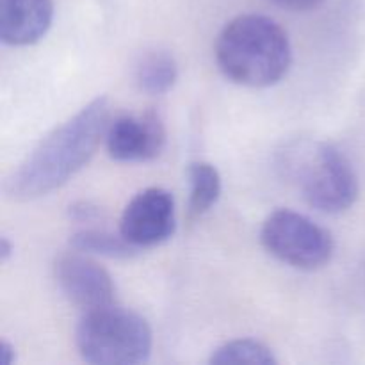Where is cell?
Here are the masks:
<instances>
[{
  "label": "cell",
  "mask_w": 365,
  "mask_h": 365,
  "mask_svg": "<svg viewBox=\"0 0 365 365\" xmlns=\"http://www.w3.org/2000/svg\"><path fill=\"white\" fill-rule=\"evenodd\" d=\"M109 127V102L98 96L53 128L6 182L7 196L32 200L66 184L95 155Z\"/></svg>",
  "instance_id": "obj_1"
},
{
  "label": "cell",
  "mask_w": 365,
  "mask_h": 365,
  "mask_svg": "<svg viewBox=\"0 0 365 365\" xmlns=\"http://www.w3.org/2000/svg\"><path fill=\"white\" fill-rule=\"evenodd\" d=\"M216 61L228 81L246 88H269L291 66V43L271 18L241 14L217 36Z\"/></svg>",
  "instance_id": "obj_2"
},
{
  "label": "cell",
  "mask_w": 365,
  "mask_h": 365,
  "mask_svg": "<svg viewBox=\"0 0 365 365\" xmlns=\"http://www.w3.org/2000/svg\"><path fill=\"white\" fill-rule=\"evenodd\" d=\"M278 168L298 187L303 200L319 212H344L359 196V178L351 163L328 143H289L278 155Z\"/></svg>",
  "instance_id": "obj_3"
},
{
  "label": "cell",
  "mask_w": 365,
  "mask_h": 365,
  "mask_svg": "<svg viewBox=\"0 0 365 365\" xmlns=\"http://www.w3.org/2000/svg\"><path fill=\"white\" fill-rule=\"evenodd\" d=\"M75 344L89 364L132 365L148 360L153 337L145 317L107 305L86 312L75 330Z\"/></svg>",
  "instance_id": "obj_4"
},
{
  "label": "cell",
  "mask_w": 365,
  "mask_h": 365,
  "mask_svg": "<svg viewBox=\"0 0 365 365\" xmlns=\"http://www.w3.org/2000/svg\"><path fill=\"white\" fill-rule=\"evenodd\" d=\"M264 248L298 269H319L334 255V239L310 217L289 209L274 210L264 221L260 230Z\"/></svg>",
  "instance_id": "obj_5"
},
{
  "label": "cell",
  "mask_w": 365,
  "mask_h": 365,
  "mask_svg": "<svg viewBox=\"0 0 365 365\" xmlns=\"http://www.w3.org/2000/svg\"><path fill=\"white\" fill-rule=\"evenodd\" d=\"M175 200L160 187L138 192L127 203L120 221V234L138 250L163 245L175 234Z\"/></svg>",
  "instance_id": "obj_6"
},
{
  "label": "cell",
  "mask_w": 365,
  "mask_h": 365,
  "mask_svg": "<svg viewBox=\"0 0 365 365\" xmlns=\"http://www.w3.org/2000/svg\"><path fill=\"white\" fill-rule=\"evenodd\" d=\"M56 282L63 294L82 310L113 305L114 284L107 269L82 252L63 253L53 264Z\"/></svg>",
  "instance_id": "obj_7"
},
{
  "label": "cell",
  "mask_w": 365,
  "mask_h": 365,
  "mask_svg": "<svg viewBox=\"0 0 365 365\" xmlns=\"http://www.w3.org/2000/svg\"><path fill=\"white\" fill-rule=\"evenodd\" d=\"M166 145V128L153 110L141 116H120L109 123L106 146L118 163H146L160 155Z\"/></svg>",
  "instance_id": "obj_8"
},
{
  "label": "cell",
  "mask_w": 365,
  "mask_h": 365,
  "mask_svg": "<svg viewBox=\"0 0 365 365\" xmlns=\"http://www.w3.org/2000/svg\"><path fill=\"white\" fill-rule=\"evenodd\" d=\"M52 0H0V38L6 45L27 46L48 32Z\"/></svg>",
  "instance_id": "obj_9"
},
{
  "label": "cell",
  "mask_w": 365,
  "mask_h": 365,
  "mask_svg": "<svg viewBox=\"0 0 365 365\" xmlns=\"http://www.w3.org/2000/svg\"><path fill=\"white\" fill-rule=\"evenodd\" d=\"M178 78V66L173 56L163 50L150 52L139 61L135 81L143 91L150 95H164L175 86Z\"/></svg>",
  "instance_id": "obj_10"
},
{
  "label": "cell",
  "mask_w": 365,
  "mask_h": 365,
  "mask_svg": "<svg viewBox=\"0 0 365 365\" xmlns=\"http://www.w3.org/2000/svg\"><path fill=\"white\" fill-rule=\"evenodd\" d=\"M189 182H191V195H189V216L200 217L209 212L221 195L220 171L210 163H192L189 168Z\"/></svg>",
  "instance_id": "obj_11"
},
{
  "label": "cell",
  "mask_w": 365,
  "mask_h": 365,
  "mask_svg": "<svg viewBox=\"0 0 365 365\" xmlns=\"http://www.w3.org/2000/svg\"><path fill=\"white\" fill-rule=\"evenodd\" d=\"M71 248L82 253H93L107 259H130L138 248L132 246L123 235H114L103 230H81L70 239Z\"/></svg>",
  "instance_id": "obj_12"
},
{
  "label": "cell",
  "mask_w": 365,
  "mask_h": 365,
  "mask_svg": "<svg viewBox=\"0 0 365 365\" xmlns=\"http://www.w3.org/2000/svg\"><path fill=\"white\" fill-rule=\"evenodd\" d=\"M210 364H252V365H274L278 362L266 344L253 339H237V341L225 342L216 348L209 359Z\"/></svg>",
  "instance_id": "obj_13"
},
{
  "label": "cell",
  "mask_w": 365,
  "mask_h": 365,
  "mask_svg": "<svg viewBox=\"0 0 365 365\" xmlns=\"http://www.w3.org/2000/svg\"><path fill=\"white\" fill-rule=\"evenodd\" d=\"M68 214H70L71 220L86 223V221H95L100 216V209L93 202L78 200V202L71 203L70 209H68Z\"/></svg>",
  "instance_id": "obj_14"
},
{
  "label": "cell",
  "mask_w": 365,
  "mask_h": 365,
  "mask_svg": "<svg viewBox=\"0 0 365 365\" xmlns=\"http://www.w3.org/2000/svg\"><path fill=\"white\" fill-rule=\"evenodd\" d=\"M271 2L289 11H309L319 6L323 0H271Z\"/></svg>",
  "instance_id": "obj_15"
},
{
  "label": "cell",
  "mask_w": 365,
  "mask_h": 365,
  "mask_svg": "<svg viewBox=\"0 0 365 365\" xmlns=\"http://www.w3.org/2000/svg\"><path fill=\"white\" fill-rule=\"evenodd\" d=\"M2 356H4V365H13L16 360V353H14V346H11L9 342H2Z\"/></svg>",
  "instance_id": "obj_16"
},
{
  "label": "cell",
  "mask_w": 365,
  "mask_h": 365,
  "mask_svg": "<svg viewBox=\"0 0 365 365\" xmlns=\"http://www.w3.org/2000/svg\"><path fill=\"white\" fill-rule=\"evenodd\" d=\"M13 250H14V246L11 245L9 239L2 237V241H0V260H2V262H7V260H9V257L13 255Z\"/></svg>",
  "instance_id": "obj_17"
}]
</instances>
